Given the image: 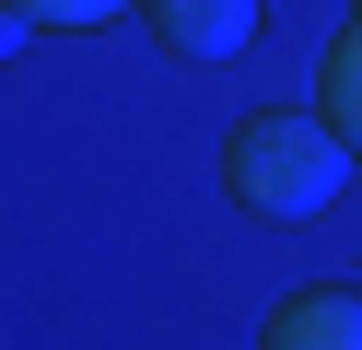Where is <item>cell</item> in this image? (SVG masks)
I'll use <instances>...</instances> for the list:
<instances>
[{"instance_id":"6da1fadb","label":"cell","mask_w":362,"mask_h":350,"mask_svg":"<svg viewBox=\"0 0 362 350\" xmlns=\"http://www.w3.org/2000/svg\"><path fill=\"white\" fill-rule=\"evenodd\" d=\"M339 175H351V140H339L327 117H292V105H257L222 140V187H234L245 210H269V222H315V210L339 199Z\"/></svg>"},{"instance_id":"7a4b0ae2","label":"cell","mask_w":362,"mask_h":350,"mask_svg":"<svg viewBox=\"0 0 362 350\" xmlns=\"http://www.w3.org/2000/svg\"><path fill=\"white\" fill-rule=\"evenodd\" d=\"M257 350H362V292H351V280H315V292H292L281 315L257 327Z\"/></svg>"},{"instance_id":"3957f363","label":"cell","mask_w":362,"mask_h":350,"mask_svg":"<svg viewBox=\"0 0 362 350\" xmlns=\"http://www.w3.org/2000/svg\"><path fill=\"white\" fill-rule=\"evenodd\" d=\"M152 35H164L175 59H234V47L257 35V0H152Z\"/></svg>"},{"instance_id":"277c9868","label":"cell","mask_w":362,"mask_h":350,"mask_svg":"<svg viewBox=\"0 0 362 350\" xmlns=\"http://www.w3.org/2000/svg\"><path fill=\"white\" fill-rule=\"evenodd\" d=\"M315 117H327V129L362 152V12L327 35V70H315Z\"/></svg>"},{"instance_id":"5b68a950","label":"cell","mask_w":362,"mask_h":350,"mask_svg":"<svg viewBox=\"0 0 362 350\" xmlns=\"http://www.w3.org/2000/svg\"><path fill=\"white\" fill-rule=\"evenodd\" d=\"M12 12H24L35 35H71V23H117L129 0H12Z\"/></svg>"},{"instance_id":"8992f818","label":"cell","mask_w":362,"mask_h":350,"mask_svg":"<svg viewBox=\"0 0 362 350\" xmlns=\"http://www.w3.org/2000/svg\"><path fill=\"white\" fill-rule=\"evenodd\" d=\"M24 35H35V23H24V12H12V0H0V59H12V47H24Z\"/></svg>"}]
</instances>
